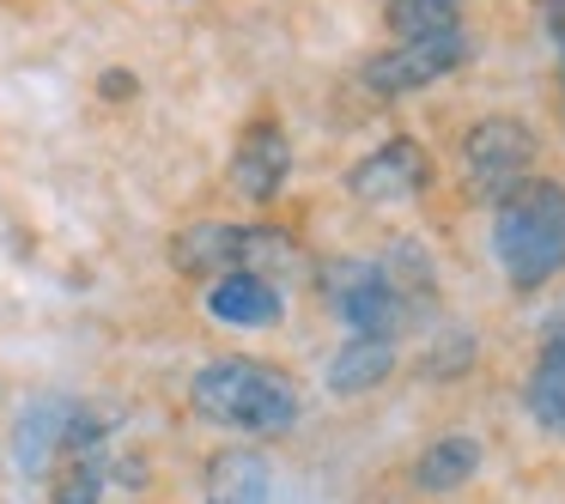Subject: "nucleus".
Here are the masks:
<instances>
[{"mask_svg":"<svg viewBox=\"0 0 565 504\" xmlns=\"http://www.w3.org/2000/svg\"><path fill=\"white\" fill-rule=\"evenodd\" d=\"M492 256L516 292L547 286L565 268V189L529 176L504 201H492Z\"/></svg>","mask_w":565,"mask_h":504,"instance_id":"f257e3e1","label":"nucleus"},{"mask_svg":"<svg viewBox=\"0 0 565 504\" xmlns=\"http://www.w3.org/2000/svg\"><path fill=\"white\" fill-rule=\"evenodd\" d=\"M189 401L201 419L232 431H256V438H280L298 426V389L286 371L262 365V358H207L189 383Z\"/></svg>","mask_w":565,"mask_h":504,"instance_id":"f03ea898","label":"nucleus"},{"mask_svg":"<svg viewBox=\"0 0 565 504\" xmlns=\"http://www.w3.org/2000/svg\"><path fill=\"white\" fill-rule=\"evenodd\" d=\"M171 261L195 280H220V274H256V280H274L280 268H292L298 249L286 232H268V225H189V232L171 237ZM280 286V280H274Z\"/></svg>","mask_w":565,"mask_h":504,"instance_id":"7ed1b4c3","label":"nucleus"},{"mask_svg":"<svg viewBox=\"0 0 565 504\" xmlns=\"http://www.w3.org/2000/svg\"><path fill=\"white\" fill-rule=\"evenodd\" d=\"M535 128L516 116H487L462 135V183L480 201H504L516 183H529L535 171Z\"/></svg>","mask_w":565,"mask_h":504,"instance_id":"20e7f679","label":"nucleus"},{"mask_svg":"<svg viewBox=\"0 0 565 504\" xmlns=\"http://www.w3.org/2000/svg\"><path fill=\"white\" fill-rule=\"evenodd\" d=\"M317 292L353 334L395 341V329H402V286H395L377 261H329Z\"/></svg>","mask_w":565,"mask_h":504,"instance_id":"39448f33","label":"nucleus"},{"mask_svg":"<svg viewBox=\"0 0 565 504\" xmlns=\"http://www.w3.org/2000/svg\"><path fill=\"white\" fill-rule=\"evenodd\" d=\"M462 62H468V31L456 25V31H438V37H414V43H395V50L371 55V62L359 67V79H365V92H377V98H407V92L456 74Z\"/></svg>","mask_w":565,"mask_h":504,"instance_id":"423d86ee","label":"nucleus"},{"mask_svg":"<svg viewBox=\"0 0 565 504\" xmlns=\"http://www.w3.org/2000/svg\"><path fill=\"white\" fill-rule=\"evenodd\" d=\"M431 183V159L419 140H383L377 152H365V159L347 171V189H353V201H365V207H395V201H414L426 195Z\"/></svg>","mask_w":565,"mask_h":504,"instance_id":"0eeeda50","label":"nucleus"},{"mask_svg":"<svg viewBox=\"0 0 565 504\" xmlns=\"http://www.w3.org/2000/svg\"><path fill=\"white\" fill-rule=\"evenodd\" d=\"M292 176V147H286V128L280 122H249L244 140L232 152V189L244 201H274Z\"/></svg>","mask_w":565,"mask_h":504,"instance_id":"6e6552de","label":"nucleus"},{"mask_svg":"<svg viewBox=\"0 0 565 504\" xmlns=\"http://www.w3.org/2000/svg\"><path fill=\"white\" fill-rule=\"evenodd\" d=\"M207 317L232 322V329H274L286 317V298L274 280H256V274H220V280H207Z\"/></svg>","mask_w":565,"mask_h":504,"instance_id":"1a4fd4ad","label":"nucleus"},{"mask_svg":"<svg viewBox=\"0 0 565 504\" xmlns=\"http://www.w3.org/2000/svg\"><path fill=\"white\" fill-rule=\"evenodd\" d=\"M523 401L547 431H565V304L553 310L547 329H541V358H535V371H529Z\"/></svg>","mask_w":565,"mask_h":504,"instance_id":"9d476101","label":"nucleus"},{"mask_svg":"<svg viewBox=\"0 0 565 504\" xmlns=\"http://www.w3.org/2000/svg\"><path fill=\"white\" fill-rule=\"evenodd\" d=\"M67 419H74V407H67V401H38L25 419H19L13 455H19L25 474H50L55 455H67Z\"/></svg>","mask_w":565,"mask_h":504,"instance_id":"9b49d317","label":"nucleus"},{"mask_svg":"<svg viewBox=\"0 0 565 504\" xmlns=\"http://www.w3.org/2000/svg\"><path fill=\"white\" fill-rule=\"evenodd\" d=\"M390 371H395V341L353 334V341L329 358V389L334 395H365V389H377V383H390Z\"/></svg>","mask_w":565,"mask_h":504,"instance_id":"f8f14e48","label":"nucleus"},{"mask_svg":"<svg viewBox=\"0 0 565 504\" xmlns=\"http://www.w3.org/2000/svg\"><path fill=\"white\" fill-rule=\"evenodd\" d=\"M475 468H480V443L468 438V431H450V438H438V443H426V450H419L414 486L419 492H456V486H468V480H475Z\"/></svg>","mask_w":565,"mask_h":504,"instance_id":"ddd939ff","label":"nucleus"},{"mask_svg":"<svg viewBox=\"0 0 565 504\" xmlns=\"http://www.w3.org/2000/svg\"><path fill=\"white\" fill-rule=\"evenodd\" d=\"M207 504H268V462L256 450H220L207 462Z\"/></svg>","mask_w":565,"mask_h":504,"instance_id":"4468645a","label":"nucleus"},{"mask_svg":"<svg viewBox=\"0 0 565 504\" xmlns=\"http://www.w3.org/2000/svg\"><path fill=\"white\" fill-rule=\"evenodd\" d=\"M456 13H462V0H390V31L402 43L438 37V31H456Z\"/></svg>","mask_w":565,"mask_h":504,"instance_id":"2eb2a0df","label":"nucleus"},{"mask_svg":"<svg viewBox=\"0 0 565 504\" xmlns=\"http://www.w3.org/2000/svg\"><path fill=\"white\" fill-rule=\"evenodd\" d=\"M104 492V462L98 455H62V468H55V504H98Z\"/></svg>","mask_w":565,"mask_h":504,"instance_id":"dca6fc26","label":"nucleus"},{"mask_svg":"<svg viewBox=\"0 0 565 504\" xmlns=\"http://www.w3.org/2000/svg\"><path fill=\"white\" fill-rule=\"evenodd\" d=\"M98 92H104V98H110V104L135 98V74H122V67H116V74H104V79H98Z\"/></svg>","mask_w":565,"mask_h":504,"instance_id":"f3484780","label":"nucleus"},{"mask_svg":"<svg viewBox=\"0 0 565 504\" xmlns=\"http://www.w3.org/2000/svg\"><path fill=\"white\" fill-rule=\"evenodd\" d=\"M541 19H547L553 43H559V55H565V0H541Z\"/></svg>","mask_w":565,"mask_h":504,"instance_id":"a211bd4d","label":"nucleus"},{"mask_svg":"<svg viewBox=\"0 0 565 504\" xmlns=\"http://www.w3.org/2000/svg\"><path fill=\"white\" fill-rule=\"evenodd\" d=\"M559 62H565V55H559Z\"/></svg>","mask_w":565,"mask_h":504,"instance_id":"6ab92c4d","label":"nucleus"}]
</instances>
